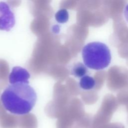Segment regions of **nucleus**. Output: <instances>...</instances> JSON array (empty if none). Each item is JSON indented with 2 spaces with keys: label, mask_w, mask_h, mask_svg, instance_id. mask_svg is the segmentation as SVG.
I'll return each instance as SVG.
<instances>
[{
  "label": "nucleus",
  "mask_w": 128,
  "mask_h": 128,
  "mask_svg": "<svg viewBox=\"0 0 128 128\" xmlns=\"http://www.w3.org/2000/svg\"><path fill=\"white\" fill-rule=\"evenodd\" d=\"M98 128H124V126L122 124L116 122L107 124Z\"/></svg>",
  "instance_id": "10"
},
{
  "label": "nucleus",
  "mask_w": 128,
  "mask_h": 128,
  "mask_svg": "<svg viewBox=\"0 0 128 128\" xmlns=\"http://www.w3.org/2000/svg\"><path fill=\"white\" fill-rule=\"evenodd\" d=\"M88 72L86 66L82 62H78L74 64L71 70V74L73 76L80 78L86 76Z\"/></svg>",
  "instance_id": "7"
},
{
  "label": "nucleus",
  "mask_w": 128,
  "mask_h": 128,
  "mask_svg": "<svg viewBox=\"0 0 128 128\" xmlns=\"http://www.w3.org/2000/svg\"><path fill=\"white\" fill-rule=\"evenodd\" d=\"M30 78V74L26 70L20 66H14L9 75L8 80L11 84L18 82L28 84Z\"/></svg>",
  "instance_id": "4"
},
{
  "label": "nucleus",
  "mask_w": 128,
  "mask_h": 128,
  "mask_svg": "<svg viewBox=\"0 0 128 128\" xmlns=\"http://www.w3.org/2000/svg\"><path fill=\"white\" fill-rule=\"evenodd\" d=\"M82 54L84 65L95 70L105 68L111 61V54L108 47L99 42L86 44L83 47Z\"/></svg>",
  "instance_id": "2"
},
{
  "label": "nucleus",
  "mask_w": 128,
  "mask_h": 128,
  "mask_svg": "<svg viewBox=\"0 0 128 128\" xmlns=\"http://www.w3.org/2000/svg\"><path fill=\"white\" fill-rule=\"evenodd\" d=\"M124 16L126 20L128 22V4H127L124 8Z\"/></svg>",
  "instance_id": "11"
},
{
  "label": "nucleus",
  "mask_w": 128,
  "mask_h": 128,
  "mask_svg": "<svg viewBox=\"0 0 128 128\" xmlns=\"http://www.w3.org/2000/svg\"><path fill=\"white\" fill-rule=\"evenodd\" d=\"M80 87L85 90H89L93 88L96 85L94 79L89 76H84L80 80Z\"/></svg>",
  "instance_id": "8"
},
{
  "label": "nucleus",
  "mask_w": 128,
  "mask_h": 128,
  "mask_svg": "<svg viewBox=\"0 0 128 128\" xmlns=\"http://www.w3.org/2000/svg\"><path fill=\"white\" fill-rule=\"evenodd\" d=\"M18 118L10 115L0 118V126L2 128H18Z\"/></svg>",
  "instance_id": "6"
},
{
  "label": "nucleus",
  "mask_w": 128,
  "mask_h": 128,
  "mask_svg": "<svg viewBox=\"0 0 128 128\" xmlns=\"http://www.w3.org/2000/svg\"><path fill=\"white\" fill-rule=\"evenodd\" d=\"M14 24V16L9 6L4 2H0V30L8 31Z\"/></svg>",
  "instance_id": "3"
},
{
  "label": "nucleus",
  "mask_w": 128,
  "mask_h": 128,
  "mask_svg": "<svg viewBox=\"0 0 128 128\" xmlns=\"http://www.w3.org/2000/svg\"><path fill=\"white\" fill-rule=\"evenodd\" d=\"M37 99L35 90L28 84L16 83L8 85L1 94L4 108L16 115L28 114L34 106Z\"/></svg>",
  "instance_id": "1"
},
{
  "label": "nucleus",
  "mask_w": 128,
  "mask_h": 128,
  "mask_svg": "<svg viewBox=\"0 0 128 128\" xmlns=\"http://www.w3.org/2000/svg\"><path fill=\"white\" fill-rule=\"evenodd\" d=\"M38 122L34 116L28 114L22 115L18 118V128H37Z\"/></svg>",
  "instance_id": "5"
},
{
  "label": "nucleus",
  "mask_w": 128,
  "mask_h": 128,
  "mask_svg": "<svg viewBox=\"0 0 128 128\" xmlns=\"http://www.w3.org/2000/svg\"><path fill=\"white\" fill-rule=\"evenodd\" d=\"M68 12L66 9L60 10L55 14V18L56 20L60 24L67 22L68 20Z\"/></svg>",
  "instance_id": "9"
}]
</instances>
